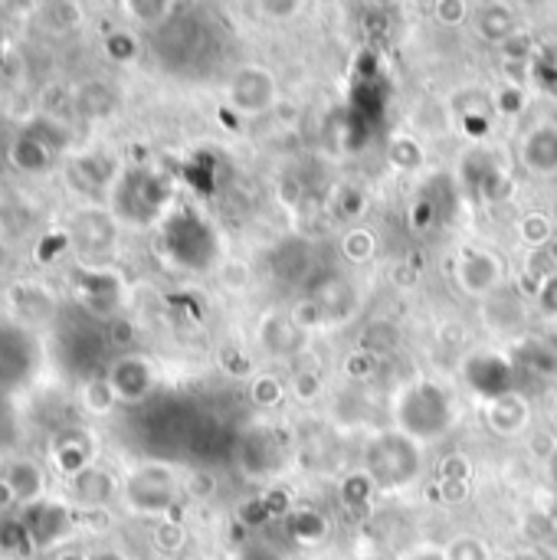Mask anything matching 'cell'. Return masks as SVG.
<instances>
[{"label":"cell","instance_id":"obj_1","mask_svg":"<svg viewBox=\"0 0 557 560\" xmlns=\"http://www.w3.org/2000/svg\"><path fill=\"white\" fill-rule=\"evenodd\" d=\"M36 368V345L16 325H0V390L23 387Z\"/></svg>","mask_w":557,"mask_h":560},{"label":"cell","instance_id":"obj_12","mask_svg":"<svg viewBox=\"0 0 557 560\" xmlns=\"http://www.w3.org/2000/svg\"><path fill=\"white\" fill-rule=\"evenodd\" d=\"M56 466H59V472H66V476H82L85 469H89V446L85 443H79V440H66V443H59L56 446Z\"/></svg>","mask_w":557,"mask_h":560},{"label":"cell","instance_id":"obj_28","mask_svg":"<svg viewBox=\"0 0 557 560\" xmlns=\"http://www.w3.org/2000/svg\"><path fill=\"white\" fill-rule=\"evenodd\" d=\"M62 560H89V558H79V555H66Z\"/></svg>","mask_w":557,"mask_h":560},{"label":"cell","instance_id":"obj_4","mask_svg":"<svg viewBox=\"0 0 557 560\" xmlns=\"http://www.w3.org/2000/svg\"><path fill=\"white\" fill-rule=\"evenodd\" d=\"M272 79L266 69H243L233 82V102L246 112H263L272 105Z\"/></svg>","mask_w":557,"mask_h":560},{"label":"cell","instance_id":"obj_2","mask_svg":"<svg viewBox=\"0 0 557 560\" xmlns=\"http://www.w3.org/2000/svg\"><path fill=\"white\" fill-rule=\"evenodd\" d=\"M23 525H26V535L33 541V548H49L56 545L59 538H66V532L72 528V518L62 505L56 502H33L23 509Z\"/></svg>","mask_w":557,"mask_h":560},{"label":"cell","instance_id":"obj_20","mask_svg":"<svg viewBox=\"0 0 557 560\" xmlns=\"http://www.w3.org/2000/svg\"><path fill=\"white\" fill-rule=\"evenodd\" d=\"M108 52L115 59H128V56H135V39L128 33H115V36H108Z\"/></svg>","mask_w":557,"mask_h":560},{"label":"cell","instance_id":"obj_23","mask_svg":"<svg viewBox=\"0 0 557 560\" xmlns=\"http://www.w3.org/2000/svg\"><path fill=\"white\" fill-rule=\"evenodd\" d=\"M7 433H10V413H7V404L0 400V443L7 440Z\"/></svg>","mask_w":557,"mask_h":560},{"label":"cell","instance_id":"obj_21","mask_svg":"<svg viewBox=\"0 0 557 560\" xmlns=\"http://www.w3.org/2000/svg\"><path fill=\"white\" fill-rule=\"evenodd\" d=\"M154 538H158V548L174 551V548H181V538H184V535H181V525H171V522H167V525H161V528H158V535H154Z\"/></svg>","mask_w":557,"mask_h":560},{"label":"cell","instance_id":"obj_16","mask_svg":"<svg viewBox=\"0 0 557 560\" xmlns=\"http://www.w3.org/2000/svg\"><path fill=\"white\" fill-rule=\"evenodd\" d=\"M522 236H525L532 246H545V243H552V223H548V217H542V213L525 217V223H522Z\"/></svg>","mask_w":557,"mask_h":560},{"label":"cell","instance_id":"obj_22","mask_svg":"<svg viewBox=\"0 0 557 560\" xmlns=\"http://www.w3.org/2000/svg\"><path fill=\"white\" fill-rule=\"evenodd\" d=\"M299 184L295 180H282V197H286V203H299Z\"/></svg>","mask_w":557,"mask_h":560},{"label":"cell","instance_id":"obj_10","mask_svg":"<svg viewBox=\"0 0 557 560\" xmlns=\"http://www.w3.org/2000/svg\"><path fill=\"white\" fill-rule=\"evenodd\" d=\"M489 420H492V427L499 433H519L525 427V420H529L525 400L522 397H512V394L509 397H499L496 407H492V413H489Z\"/></svg>","mask_w":557,"mask_h":560},{"label":"cell","instance_id":"obj_19","mask_svg":"<svg viewBox=\"0 0 557 560\" xmlns=\"http://www.w3.org/2000/svg\"><path fill=\"white\" fill-rule=\"evenodd\" d=\"M466 10H469V7H466L463 0H450V3L443 0V3H437V13H440L443 23H463Z\"/></svg>","mask_w":557,"mask_h":560},{"label":"cell","instance_id":"obj_18","mask_svg":"<svg viewBox=\"0 0 557 560\" xmlns=\"http://www.w3.org/2000/svg\"><path fill=\"white\" fill-rule=\"evenodd\" d=\"M292 394H295L299 400H305V404H309V400H315V397L322 394V381H318V374H309V371H305V374H299V377H295V384H292Z\"/></svg>","mask_w":557,"mask_h":560},{"label":"cell","instance_id":"obj_25","mask_svg":"<svg viewBox=\"0 0 557 560\" xmlns=\"http://www.w3.org/2000/svg\"><path fill=\"white\" fill-rule=\"evenodd\" d=\"M535 453H542V456H548V436L542 433L538 440H535Z\"/></svg>","mask_w":557,"mask_h":560},{"label":"cell","instance_id":"obj_8","mask_svg":"<svg viewBox=\"0 0 557 560\" xmlns=\"http://www.w3.org/2000/svg\"><path fill=\"white\" fill-rule=\"evenodd\" d=\"M525 164L542 174L557 171V128H538L525 141Z\"/></svg>","mask_w":557,"mask_h":560},{"label":"cell","instance_id":"obj_26","mask_svg":"<svg viewBox=\"0 0 557 560\" xmlns=\"http://www.w3.org/2000/svg\"><path fill=\"white\" fill-rule=\"evenodd\" d=\"M89 560H121L118 555H98V558H89Z\"/></svg>","mask_w":557,"mask_h":560},{"label":"cell","instance_id":"obj_6","mask_svg":"<svg viewBox=\"0 0 557 560\" xmlns=\"http://www.w3.org/2000/svg\"><path fill=\"white\" fill-rule=\"evenodd\" d=\"M499 279H502V266L492 253H469L460 266V282L473 295L492 292L499 285Z\"/></svg>","mask_w":557,"mask_h":560},{"label":"cell","instance_id":"obj_17","mask_svg":"<svg viewBox=\"0 0 557 560\" xmlns=\"http://www.w3.org/2000/svg\"><path fill=\"white\" fill-rule=\"evenodd\" d=\"M253 400H256V404H266V407L279 404V400H282V387H279V381H272V377H259V381L253 384Z\"/></svg>","mask_w":557,"mask_h":560},{"label":"cell","instance_id":"obj_11","mask_svg":"<svg viewBox=\"0 0 557 560\" xmlns=\"http://www.w3.org/2000/svg\"><path fill=\"white\" fill-rule=\"evenodd\" d=\"M112 479L102 472V469H85L82 476H76V495H79V502H85V505H102V502H108L112 499Z\"/></svg>","mask_w":557,"mask_h":560},{"label":"cell","instance_id":"obj_14","mask_svg":"<svg viewBox=\"0 0 557 560\" xmlns=\"http://www.w3.org/2000/svg\"><path fill=\"white\" fill-rule=\"evenodd\" d=\"M115 400L118 397H115V390H112L108 381H89L85 384V404H89L92 413H108Z\"/></svg>","mask_w":557,"mask_h":560},{"label":"cell","instance_id":"obj_5","mask_svg":"<svg viewBox=\"0 0 557 560\" xmlns=\"http://www.w3.org/2000/svg\"><path fill=\"white\" fill-rule=\"evenodd\" d=\"M108 384H112L118 400H138L151 390V368L141 358H121L112 368Z\"/></svg>","mask_w":557,"mask_h":560},{"label":"cell","instance_id":"obj_7","mask_svg":"<svg viewBox=\"0 0 557 560\" xmlns=\"http://www.w3.org/2000/svg\"><path fill=\"white\" fill-rule=\"evenodd\" d=\"M3 482L10 486V492H13L16 502H23V505L43 502V472H39V466H33V463H16V466L7 472Z\"/></svg>","mask_w":557,"mask_h":560},{"label":"cell","instance_id":"obj_15","mask_svg":"<svg viewBox=\"0 0 557 560\" xmlns=\"http://www.w3.org/2000/svg\"><path fill=\"white\" fill-rule=\"evenodd\" d=\"M341 249H345V256H348V259L361 262V259H368V256L374 253V236H371V233H364V230H355V233H348V236H345Z\"/></svg>","mask_w":557,"mask_h":560},{"label":"cell","instance_id":"obj_13","mask_svg":"<svg viewBox=\"0 0 557 560\" xmlns=\"http://www.w3.org/2000/svg\"><path fill=\"white\" fill-rule=\"evenodd\" d=\"M443 560H492V555L479 538H456L443 551Z\"/></svg>","mask_w":557,"mask_h":560},{"label":"cell","instance_id":"obj_3","mask_svg":"<svg viewBox=\"0 0 557 560\" xmlns=\"http://www.w3.org/2000/svg\"><path fill=\"white\" fill-rule=\"evenodd\" d=\"M128 499L138 512L158 515V512H167V505L174 499V486L161 469H151V472H141L138 479H131Z\"/></svg>","mask_w":557,"mask_h":560},{"label":"cell","instance_id":"obj_9","mask_svg":"<svg viewBox=\"0 0 557 560\" xmlns=\"http://www.w3.org/2000/svg\"><path fill=\"white\" fill-rule=\"evenodd\" d=\"M49 154H53V148H46L36 135H23L16 144H13V164L20 167V171H26V174H39V171H46V164H49Z\"/></svg>","mask_w":557,"mask_h":560},{"label":"cell","instance_id":"obj_27","mask_svg":"<svg viewBox=\"0 0 557 560\" xmlns=\"http://www.w3.org/2000/svg\"><path fill=\"white\" fill-rule=\"evenodd\" d=\"M3 259H7V246H3V240H0V266H3Z\"/></svg>","mask_w":557,"mask_h":560},{"label":"cell","instance_id":"obj_24","mask_svg":"<svg viewBox=\"0 0 557 560\" xmlns=\"http://www.w3.org/2000/svg\"><path fill=\"white\" fill-rule=\"evenodd\" d=\"M10 502H16V499H13L10 486H7V482H0V509H7Z\"/></svg>","mask_w":557,"mask_h":560}]
</instances>
